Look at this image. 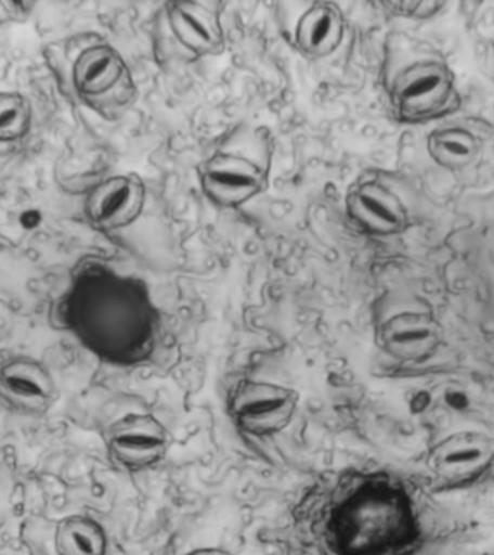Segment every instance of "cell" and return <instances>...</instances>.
Here are the masks:
<instances>
[{
  "mask_svg": "<svg viewBox=\"0 0 494 555\" xmlns=\"http://www.w3.org/2000/svg\"><path fill=\"white\" fill-rule=\"evenodd\" d=\"M428 152L438 165L457 171L474 163L479 155V143L470 130L442 128L429 134Z\"/></svg>",
  "mask_w": 494,
  "mask_h": 555,
  "instance_id": "cell-11",
  "label": "cell"
},
{
  "mask_svg": "<svg viewBox=\"0 0 494 555\" xmlns=\"http://www.w3.org/2000/svg\"><path fill=\"white\" fill-rule=\"evenodd\" d=\"M142 203L141 185L132 178H112L90 194L87 212L100 229L120 228L132 221Z\"/></svg>",
  "mask_w": 494,
  "mask_h": 555,
  "instance_id": "cell-7",
  "label": "cell"
},
{
  "mask_svg": "<svg viewBox=\"0 0 494 555\" xmlns=\"http://www.w3.org/2000/svg\"><path fill=\"white\" fill-rule=\"evenodd\" d=\"M72 314L81 336L113 362L142 363L154 351V312L128 281L86 273L74 289Z\"/></svg>",
  "mask_w": 494,
  "mask_h": 555,
  "instance_id": "cell-1",
  "label": "cell"
},
{
  "mask_svg": "<svg viewBox=\"0 0 494 555\" xmlns=\"http://www.w3.org/2000/svg\"><path fill=\"white\" fill-rule=\"evenodd\" d=\"M433 321L427 314H401L386 324L381 338L390 353L399 358H416L424 347L435 343Z\"/></svg>",
  "mask_w": 494,
  "mask_h": 555,
  "instance_id": "cell-9",
  "label": "cell"
},
{
  "mask_svg": "<svg viewBox=\"0 0 494 555\" xmlns=\"http://www.w3.org/2000/svg\"><path fill=\"white\" fill-rule=\"evenodd\" d=\"M316 493L327 501L329 528L349 553L379 545L406 518L405 493L377 473H341Z\"/></svg>",
  "mask_w": 494,
  "mask_h": 555,
  "instance_id": "cell-2",
  "label": "cell"
},
{
  "mask_svg": "<svg viewBox=\"0 0 494 555\" xmlns=\"http://www.w3.org/2000/svg\"><path fill=\"white\" fill-rule=\"evenodd\" d=\"M340 35V21L336 12L328 7H318L302 17L298 29L299 43L303 50L323 54L334 48Z\"/></svg>",
  "mask_w": 494,
  "mask_h": 555,
  "instance_id": "cell-12",
  "label": "cell"
},
{
  "mask_svg": "<svg viewBox=\"0 0 494 555\" xmlns=\"http://www.w3.org/2000/svg\"><path fill=\"white\" fill-rule=\"evenodd\" d=\"M30 106L17 93H0V141H16L28 132Z\"/></svg>",
  "mask_w": 494,
  "mask_h": 555,
  "instance_id": "cell-15",
  "label": "cell"
},
{
  "mask_svg": "<svg viewBox=\"0 0 494 555\" xmlns=\"http://www.w3.org/2000/svg\"><path fill=\"white\" fill-rule=\"evenodd\" d=\"M185 555H230L227 551L217 550V548H204V550H195L193 553H188Z\"/></svg>",
  "mask_w": 494,
  "mask_h": 555,
  "instance_id": "cell-18",
  "label": "cell"
},
{
  "mask_svg": "<svg viewBox=\"0 0 494 555\" xmlns=\"http://www.w3.org/2000/svg\"><path fill=\"white\" fill-rule=\"evenodd\" d=\"M298 393L269 382L243 380L229 397V414L240 431L271 437L292 423Z\"/></svg>",
  "mask_w": 494,
  "mask_h": 555,
  "instance_id": "cell-3",
  "label": "cell"
},
{
  "mask_svg": "<svg viewBox=\"0 0 494 555\" xmlns=\"http://www.w3.org/2000/svg\"><path fill=\"white\" fill-rule=\"evenodd\" d=\"M121 74L119 56L106 47L82 52L74 67V80L82 94H100L115 86Z\"/></svg>",
  "mask_w": 494,
  "mask_h": 555,
  "instance_id": "cell-10",
  "label": "cell"
},
{
  "mask_svg": "<svg viewBox=\"0 0 494 555\" xmlns=\"http://www.w3.org/2000/svg\"><path fill=\"white\" fill-rule=\"evenodd\" d=\"M0 392L13 405L39 411L54 401V380L41 364L28 359L11 360L0 367Z\"/></svg>",
  "mask_w": 494,
  "mask_h": 555,
  "instance_id": "cell-6",
  "label": "cell"
},
{
  "mask_svg": "<svg viewBox=\"0 0 494 555\" xmlns=\"http://www.w3.org/2000/svg\"><path fill=\"white\" fill-rule=\"evenodd\" d=\"M355 216L373 232L389 234L405 228L406 212L401 202L384 186L366 185L354 195Z\"/></svg>",
  "mask_w": 494,
  "mask_h": 555,
  "instance_id": "cell-8",
  "label": "cell"
},
{
  "mask_svg": "<svg viewBox=\"0 0 494 555\" xmlns=\"http://www.w3.org/2000/svg\"><path fill=\"white\" fill-rule=\"evenodd\" d=\"M176 17L177 24H180L178 30H180L181 34L193 35V39H197V42L202 47L211 46L212 37L210 29H208V26L204 24L203 21L198 20L197 15H194L191 11H186L184 7H180L178 8Z\"/></svg>",
  "mask_w": 494,
  "mask_h": 555,
  "instance_id": "cell-16",
  "label": "cell"
},
{
  "mask_svg": "<svg viewBox=\"0 0 494 555\" xmlns=\"http://www.w3.org/2000/svg\"><path fill=\"white\" fill-rule=\"evenodd\" d=\"M168 447L167 428L152 415L123 416L108 428V453L130 472L146 470L162 462Z\"/></svg>",
  "mask_w": 494,
  "mask_h": 555,
  "instance_id": "cell-5",
  "label": "cell"
},
{
  "mask_svg": "<svg viewBox=\"0 0 494 555\" xmlns=\"http://www.w3.org/2000/svg\"><path fill=\"white\" fill-rule=\"evenodd\" d=\"M454 77L445 64L422 61L403 69L394 80L393 103L407 120H424L448 106Z\"/></svg>",
  "mask_w": 494,
  "mask_h": 555,
  "instance_id": "cell-4",
  "label": "cell"
},
{
  "mask_svg": "<svg viewBox=\"0 0 494 555\" xmlns=\"http://www.w3.org/2000/svg\"><path fill=\"white\" fill-rule=\"evenodd\" d=\"M207 184L220 197L237 199L258 189L256 171L240 163H214L207 173Z\"/></svg>",
  "mask_w": 494,
  "mask_h": 555,
  "instance_id": "cell-13",
  "label": "cell"
},
{
  "mask_svg": "<svg viewBox=\"0 0 494 555\" xmlns=\"http://www.w3.org/2000/svg\"><path fill=\"white\" fill-rule=\"evenodd\" d=\"M386 7L392 11L393 15L403 17H416V20H425V17L435 16L444 3L441 2H392L386 3Z\"/></svg>",
  "mask_w": 494,
  "mask_h": 555,
  "instance_id": "cell-17",
  "label": "cell"
},
{
  "mask_svg": "<svg viewBox=\"0 0 494 555\" xmlns=\"http://www.w3.org/2000/svg\"><path fill=\"white\" fill-rule=\"evenodd\" d=\"M58 540L63 555H103L106 548L99 525L78 516L64 520Z\"/></svg>",
  "mask_w": 494,
  "mask_h": 555,
  "instance_id": "cell-14",
  "label": "cell"
}]
</instances>
